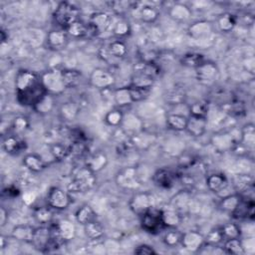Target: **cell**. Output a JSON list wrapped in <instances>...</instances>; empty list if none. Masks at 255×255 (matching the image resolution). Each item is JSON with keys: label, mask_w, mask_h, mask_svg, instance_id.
<instances>
[{"label": "cell", "mask_w": 255, "mask_h": 255, "mask_svg": "<svg viewBox=\"0 0 255 255\" xmlns=\"http://www.w3.org/2000/svg\"><path fill=\"white\" fill-rule=\"evenodd\" d=\"M16 100L24 107L34 108L48 92L42 83L41 76L29 70H20L15 78Z\"/></svg>", "instance_id": "cell-1"}, {"label": "cell", "mask_w": 255, "mask_h": 255, "mask_svg": "<svg viewBox=\"0 0 255 255\" xmlns=\"http://www.w3.org/2000/svg\"><path fill=\"white\" fill-rule=\"evenodd\" d=\"M96 182L97 177L95 172L87 165L79 166L73 170L67 190L70 193H85L91 190L96 185Z\"/></svg>", "instance_id": "cell-2"}, {"label": "cell", "mask_w": 255, "mask_h": 255, "mask_svg": "<svg viewBox=\"0 0 255 255\" xmlns=\"http://www.w3.org/2000/svg\"><path fill=\"white\" fill-rule=\"evenodd\" d=\"M81 10L70 2H60L53 13V18L61 29H68L72 24L81 20Z\"/></svg>", "instance_id": "cell-3"}, {"label": "cell", "mask_w": 255, "mask_h": 255, "mask_svg": "<svg viewBox=\"0 0 255 255\" xmlns=\"http://www.w3.org/2000/svg\"><path fill=\"white\" fill-rule=\"evenodd\" d=\"M116 182L120 188L128 191H137L141 186L138 171L134 166H126L119 170Z\"/></svg>", "instance_id": "cell-4"}, {"label": "cell", "mask_w": 255, "mask_h": 255, "mask_svg": "<svg viewBox=\"0 0 255 255\" xmlns=\"http://www.w3.org/2000/svg\"><path fill=\"white\" fill-rule=\"evenodd\" d=\"M154 201L152 193L148 191H134L128 201V206L135 215L140 217L143 213L154 207Z\"/></svg>", "instance_id": "cell-5"}, {"label": "cell", "mask_w": 255, "mask_h": 255, "mask_svg": "<svg viewBox=\"0 0 255 255\" xmlns=\"http://www.w3.org/2000/svg\"><path fill=\"white\" fill-rule=\"evenodd\" d=\"M140 226L143 231L149 234H157L165 229V226L162 222L160 209L152 207L143 213L140 216Z\"/></svg>", "instance_id": "cell-6"}, {"label": "cell", "mask_w": 255, "mask_h": 255, "mask_svg": "<svg viewBox=\"0 0 255 255\" xmlns=\"http://www.w3.org/2000/svg\"><path fill=\"white\" fill-rule=\"evenodd\" d=\"M90 34L99 37L112 27V17L103 11H97L90 15L87 22Z\"/></svg>", "instance_id": "cell-7"}, {"label": "cell", "mask_w": 255, "mask_h": 255, "mask_svg": "<svg viewBox=\"0 0 255 255\" xmlns=\"http://www.w3.org/2000/svg\"><path fill=\"white\" fill-rule=\"evenodd\" d=\"M195 77L199 84L205 87L213 86L219 77V69L214 62L204 61L195 69Z\"/></svg>", "instance_id": "cell-8"}, {"label": "cell", "mask_w": 255, "mask_h": 255, "mask_svg": "<svg viewBox=\"0 0 255 255\" xmlns=\"http://www.w3.org/2000/svg\"><path fill=\"white\" fill-rule=\"evenodd\" d=\"M73 202L71 193L59 186H53L47 194V203L54 210H65Z\"/></svg>", "instance_id": "cell-9"}, {"label": "cell", "mask_w": 255, "mask_h": 255, "mask_svg": "<svg viewBox=\"0 0 255 255\" xmlns=\"http://www.w3.org/2000/svg\"><path fill=\"white\" fill-rule=\"evenodd\" d=\"M130 12L134 13L136 19L146 24L154 23L160 14L159 9L155 5L145 2H134Z\"/></svg>", "instance_id": "cell-10"}, {"label": "cell", "mask_w": 255, "mask_h": 255, "mask_svg": "<svg viewBox=\"0 0 255 255\" xmlns=\"http://www.w3.org/2000/svg\"><path fill=\"white\" fill-rule=\"evenodd\" d=\"M90 84L98 90H109L115 84L114 75L103 68H96L90 75Z\"/></svg>", "instance_id": "cell-11"}, {"label": "cell", "mask_w": 255, "mask_h": 255, "mask_svg": "<svg viewBox=\"0 0 255 255\" xmlns=\"http://www.w3.org/2000/svg\"><path fill=\"white\" fill-rule=\"evenodd\" d=\"M127 54L128 47L121 39L111 41L101 49V56L106 62H109L111 59H123Z\"/></svg>", "instance_id": "cell-12"}, {"label": "cell", "mask_w": 255, "mask_h": 255, "mask_svg": "<svg viewBox=\"0 0 255 255\" xmlns=\"http://www.w3.org/2000/svg\"><path fill=\"white\" fill-rule=\"evenodd\" d=\"M41 80L47 92L51 95L60 93L66 89L63 84L61 71H47L41 76Z\"/></svg>", "instance_id": "cell-13"}, {"label": "cell", "mask_w": 255, "mask_h": 255, "mask_svg": "<svg viewBox=\"0 0 255 255\" xmlns=\"http://www.w3.org/2000/svg\"><path fill=\"white\" fill-rule=\"evenodd\" d=\"M52 232L49 225H40L35 228L31 244L41 252H47L48 246L52 240Z\"/></svg>", "instance_id": "cell-14"}, {"label": "cell", "mask_w": 255, "mask_h": 255, "mask_svg": "<svg viewBox=\"0 0 255 255\" xmlns=\"http://www.w3.org/2000/svg\"><path fill=\"white\" fill-rule=\"evenodd\" d=\"M204 243V235L197 230H188L182 232L180 245L190 251V252H198L201 246Z\"/></svg>", "instance_id": "cell-15"}, {"label": "cell", "mask_w": 255, "mask_h": 255, "mask_svg": "<svg viewBox=\"0 0 255 255\" xmlns=\"http://www.w3.org/2000/svg\"><path fill=\"white\" fill-rule=\"evenodd\" d=\"M69 42V35L64 29H53L49 31L46 38L47 46L50 50L60 51L63 50Z\"/></svg>", "instance_id": "cell-16"}, {"label": "cell", "mask_w": 255, "mask_h": 255, "mask_svg": "<svg viewBox=\"0 0 255 255\" xmlns=\"http://www.w3.org/2000/svg\"><path fill=\"white\" fill-rule=\"evenodd\" d=\"M151 178L153 183L157 187L163 188V189H169L174 185L177 179V175L170 169L158 168L154 171Z\"/></svg>", "instance_id": "cell-17"}, {"label": "cell", "mask_w": 255, "mask_h": 255, "mask_svg": "<svg viewBox=\"0 0 255 255\" xmlns=\"http://www.w3.org/2000/svg\"><path fill=\"white\" fill-rule=\"evenodd\" d=\"M205 183H206L207 188L215 194L222 193L229 186V180L226 177V175L223 173H219V172H215V173L206 175Z\"/></svg>", "instance_id": "cell-18"}, {"label": "cell", "mask_w": 255, "mask_h": 255, "mask_svg": "<svg viewBox=\"0 0 255 255\" xmlns=\"http://www.w3.org/2000/svg\"><path fill=\"white\" fill-rule=\"evenodd\" d=\"M254 180L253 177L249 174H237L232 179V185L235 189V192L240 194L242 197H251L249 192L253 191Z\"/></svg>", "instance_id": "cell-19"}, {"label": "cell", "mask_w": 255, "mask_h": 255, "mask_svg": "<svg viewBox=\"0 0 255 255\" xmlns=\"http://www.w3.org/2000/svg\"><path fill=\"white\" fill-rule=\"evenodd\" d=\"M208 119L207 118H198V117H187V124L185 130L194 137H199L203 135L207 130Z\"/></svg>", "instance_id": "cell-20"}, {"label": "cell", "mask_w": 255, "mask_h": 255, "mask_svg": "<svg viewBox=\"0 0 255 255\" xmlns=\"http://www.w3.org/2000/svg\"><path fill=\"white\" fill-rule=\"evenodd\" d=\"M162 222L165 228H177L182 221V214H180L171 205L160 209Z\"/></svg>", "instance_id": "cell-21"}, {"label": "cell", "mask_w": 255, "mask_h": 255, "mask_svg": "<svg viewBox=\"0 0 255 255\" xmlns=\"http://www.w3.org/2000/svg\"><path fill=\"white\" fill-rule=\"evenodd\" d=\"M212 30H213V26L209 21L198 20L193 22L188 27V34L191 38L198 40L211 34Z\"/></svg>", "instance_id": "cell-22"}, {"label": "cell", "mask_w": 255, "mask_h": 255, "mask_svg": "<svg viewBox=\"0 0 255 255\" xmlns=\"http://www.w3.org/2000/svg\"><path fill=\"white\" fill-rule=\"evenodd\" d=\"M3 148L9 154H19L27 148V143L18 135H9L3 141Z\"/></svg>", "instance_id": "cell-23"}, {"label": "cell", "mask_w": 255, "mask_h": 255, "mask_svg": "<svg viewBox=\"0 0 255 255\" xmlns=\"http://www.w3.org/2000/svg\"><path fill=\"white\" fill-rule=\"evenodd\" d=\"M108 164V156L105 152L98 150L87 157L85 165H87L93 172L98 173L103 170Z\"/></svg>", "instance_id": "cell-24"}, {"label": "cell", "mask_w": 255, "mask_h": 255, "mask_svg": "<svg viewBox=\"0 0 255 255\" xmlns=\"http://www.w3.org/2000/svg\"><path fill=\"white\" fill-rule=\"evenodd\" d=\"M23 165L31 172L39 173L46 168V163L41 155L31 152L27 153L23 157Z\"/></svg>", "instance_id": "cell-25"}, {"label": "cell", "mask_w": 255, "mask_h": 255, "mask_svg": "<svg viewBox=\"0 0 255 255\" xmlns=\"http://www.w3.org/2000/svg\"><path fill=\"white\" fill-rule=\"evenodd\" d=\"M237 21V16L230 12H224L220 14L216 19V26L220 32L229 33L235 28Z\"/></svg>", "instance_id": "cell-26"}, {"label": "cell", "mask_w": 255, "mask_h": 255, "mask_svg": "<svg viewBox=\"0 0 255 255\" xmlns=\"http://www.w3.org/2000/svg\"><path fill=\"white\" fill-rule=\"evenodd\" d=\"M239 143L248 151H253L255 144V127L252 123L246 124L241 128V138Z\"/></svg>", "instance_id": "cell-27"}, {"label": "cell", "mask_w": 255, "mask_h": 255, "mask_svg": "<svg viewBox=\"0 0 255 255\" xmlns=\"http://www.w3.org/2000/svg\"><path fill=\"white\" fill-rule=\"evenodd\" d=\"M86 237L91 241H99L105 235V228L97 219L84 225Z\"/></svg>", "instance_id": "cell-28"}, {"label": "cell", "mask_w": 255, "mask_h": 255, "mask_svg": "<svg viewBox=\"0 0 255 255\" xmlns=\"http://www.w3.org/2000/svg\"><path fill=\"white\" fill-rule=\"evenodd\" d=\"M35 228L27 224H19L13 227L11 231V236L19 241L25 243H31L33 239Z\"/></svg>", "instance_id": "cell-29"}, {"label": "cell", "mask_w": 255, "mask_h": 255, "mask_svg": "<svg viewBox=\"0 0 255 255\" xmlns=\"http://www.w3.org/2000/svg\"><path fill=\"white\" fill-rule=\"evenodd\" d=\"M169 16L176 21H186L191 16V9L186 4L177 2L169 7Z\"/></svg>", "instance_id": "cell-30"}, {"label": "cell", "mask_w": 255, "mask_h": 255, "mask_svg": "<svg viewBox=\"0 0 255 255\" xmlns=\"http://www.w3.org/2000/svg\"><path fill=\"white\" fill-rule=\"evenodd\" d=\"M53 208H51L49 205L46 206H39L34 209L33 216L37 223L40 225H50L54 218V212Z\"/></svg>", "instance_id": "cell-31"}, {"label": "cell", "mask_w": 255, "mask_h": 255, "mask_svg": "<svg viewBox=\"0 0 255 255\" xmlns=\"http://www.w3.org/2000/svg\"><path fill=\"white\" fill-rule=\"evenodd\" d=\"M190 190L183 189L177 192L170 200L169 205H171L173 208H175L180 214L183 215L184 210L187 208V205L189 203L190 199Z\"/></svg>", "instance_id": "cell-32"}, {"label": "cell", "mask_w": 255, "mask_h": 255, "mask_svg": "<svg viewBox=\"0 0 255 255\" xmlns=\"http://www.w3.org/2000/svg\"><path fill=\"white\" fill-rule=\"evenodd\" d=\"M75 218L78 223L84 226L85 224L97 219V213L91 205L83 204L77 209L75 213Z\"/></svg>", "instance_id": "cell-33"}, {"label": "cell", "mask_w": 255, "mask_h": 255, "mask_svg": "<svg viewBox=\"0 0 255 255\" xmlns=\"http://www.w3.org/2000/svg\"><path fill=\"white\" fill-rule=\"evenodd\" d=\"M61 74H62L63 84L66 89L76 88L77 86L80 85L82 80V74L80 71L67 69V70H62Z\"/></svg>", "instance_id": "cell-34"}, {"label": "cell", "mask_w": 255, "mask_h": 255, "mask_svg": "<svg viewBox=\"0 0 255 255\" xmlns=\"http://www.w3.org/2000/svg\"><path fill=\"white\" fill-rule=\"evenodd\" d=\"M222 249L225 254L231 255H243L246 253L244 244L240 238H231L225 239L223 241Z\"/></svg>", "instance_id": "cell-35"}, {"label": "cell", "mask_w": 255, "mask_h": 255, "mask_svg": "<svg viewBox=\"0 0 255 255\" xmlns=\"http://www.w3.org/2000/svg\"><path fill=\"white\" fill-rule=\"evenodd\" d=\"M241 200V195L234 192V193H230L227 194L225 196H223L219 202V208L225 212V213H229L231 215V213L236 209V207L238 206L239 202Z\"/></svg>", "instance_id": "cell-36"}, {"label": "cell", "mask_w": 255, "mask_h": 255, "mask_svg": "<svg viewBox=\"0 0 255 255\" xmlns=\"http://www.w3.org/2000/svg\"><path fill=\"white\" fill-rule=\"evenodd\" d=\"M166 126L175 131H182L185 130L186 124H187V117L176 114V113H171L166 116Z\"/></svg>", "instance_id": "cell-37"}, {"label": "cell", "mask_w": 255, "mask_h": 255, "mask_svg": "<svg viewBox=\"0 0 255 255\" xmlns=\"http://www.w3.org/2000/svg\"><path fill=\"white\" fill-rule=\"evenodd\" d=\"M205 61L204 56L197 52H189L180 58V64L187 68L196 69Z\"/></svg>", "instance_id": "cell-38"}, {"label": "cell", "mask_w": 255, "mask_h": 255, "mask_svg": "<svg viewBox=\"0 0 255 255\" xmlns=\"http://www.w3.org/2000/svg\"><path fill=\"white\" fill-rule=\"evenodd\" d=\"M113 98L115 103L117 104L118 107L123 108L128 105L133 104L130 98V94L128 91V87H122V88H118L113 92Z\"/></svg>", "instance_id": "cell-39"}, {"label": "cell", "mask_w": 255, "mask_h": 255, "mask_svg": "<svg viewBox=\"0 0 255 255\" xmlns=\"http://www.w3.org/2000/svg\"><path fill=\"white\" fill-rule=\"evenodd\" d=\"M112 32H113L114 36H116L118 39H121V38H125L130 34L131 27H130L129 22L126 18H120L119 20H117L114 23V25L112 27Z\"/></svg>", "instance_id": "cell-40"}, {"label": "cell", "mask_w": 255, "mask_h": 255, "mask_svg": "<svg viewBox=\"0 0 255 255\" xmlns=\"http://www.w3.org/2000/svg\"><path fill=\"white\" fill-rule=\"evenodd\" d=\"M50 152L56 160H62L72 152V148L69 144L57 141L50 145Z\"/></svg>", "instance_id": "cell-41"}, {"label": "cell", "mask_w": 255, "mask_h": 255, "mask_svg": "<svg viewBox=\"0 0 255 255\" xmlns=\"http://www.w3.org/2000/svg\"><path fill=\"white\" fill-rule=\"evenodd\" d=\"M66 32L69 36H72L73 38H84L91 35L88 24L84 23L82 20H79L72 24L68 29H66Z\"/></svg>", "instance_id": "cell-42"}, {"label": "cell", "mask_w": 255, "mask_h": 255, "mask_svg": "<svg viewBox=\"0 0 255 255\" xmlns=\"http://www.w3.org/2000/svg\"><path fill=\"white\" fill-rule=\"evenodd\" d=\"M164 98L169 105H180L185 100V93L180 88L172 87L165 92Z\"/></svg>", "instance_id": "cell-43"}, {"label": "cell", "mask_w": 255, "mask_h": 255, "mask_svg": "<svg viewBox=\"0 0 255 255\" xmlns=\"http://www.w3.org/2000/svg\"><path fill=\"white\" fill-rule=\"evenodd\" d=\"M124 113L120 109H113L105 116V123L112 128H120L124 122Z\"/></svg>", "instance_id": "cell-44"}, {"label": "cell", "mask_w": 255, "mask_h": 255, "mask_svg": "<svg viewBox=\"0 0 255 255\" xmlns=\"http://www.w3.org/2000/svg\"><path fill=\"white\" fill-rule=\"evenodd\" d=\"M182 237V232L177 228H167V231L164 232L162 241L168 247H175L180 244Z\"/></svg>", "instance_id": "cell-45"}, {"label": "cell", "mask_w": 255, "mask_h": 255, "mask_svg": "<svg viewBox=\"0 0 255 255\" xmlns=\"http://www.w3.org/2000/svg\"><path fill=\"white\" fill-rule=\"evenodd\" d=\"M54 95L51 94H47L45 97H43L33 108L36 112L40 113V114H48L52 111V109L54 108V104H55V100H54Z\"/></svg>", "instance_id": "cell-46"}, {"label": "cell", "mask_w": 255, "mask_h": 255, "mask_svg": "<svg viewBox=\"0 0 255 255\" xmlns=\"http://www.w3.org/2000/svg\"><path fill=\"white\" fill-rule=\"evenodd\" d=\"M208 104L204 101H196L189 106V116L198 118H207Z\"/></svg>", "instance_id": "cell-47"}, {"label": "cell", "mask_w": 255, "mask_h": 255, "mask_svg": "<svg viewBox=\"0 0 255 255\" xmlns=\"http://www.w3.org/2000/svg\"><path fill=\"white\" fill-rule=\"evenodd\" d=\"M220 228H221V232H222L224 240L241 237V229L237 223L228 222V223H225L224 225H222Z\"/></svg>", "instance_id": "cell-48"}, {"label": "cell", "mask_w": 255, "mask_h": 255, "mask_svg": "<svg viewBox=\"0 0 255 255\" xmlns=\"http://www.w3.org/2000/svg\"><path fill=\"white\" fill-rule=\"evenodd\" d=\"M223 241H224V238H223V235H222L220 227L211 229L207 233V235L204 236V243L209 244V245L217 246V245H219Z\"/></svg>", "instance_id": "cell-49"}, {"label": "cell", "mask_w": 255, "mask_h": 255, "mask_svg": "<svg viewBox=\"0 0 255 255\" xmlns=\"http://www.w3.org/2000/svg\"><path fill=\"white\" fill-rule=\"evenodd\" d=\"M134 2L130 1H114L110 2L111 9L117 14V15H124L128 11H131L132 6Z\"/></svg>", "instance_id": "cell-50"}, {"label": "cell", "mask_w": 255, "mask_h": 255, "mask_svg": "<svg viewBox=\"0 0 255 255\" xmlns=\"http://www.w3.org/2000/svg\"><path fill=\"white\" fill-rule=\"evenodd\" d=\"M128 91H129L132 103L141 102L149 96V92H150L149 89H142V88L133 87L130 85H128Z\"/></svg>", "instance_id": "cell-51"}, {"label": "cell", "mask_w": 255, "mask_h": 255, "mask_svg": "<svg viewBox=\"0 0 255 255\" xmlns=\"http://www.w3.org/2000/svg\"><path fill=\"white\" fill-rule=\"evenodd\" d=\"M60 112L63 116V118H65L68 121L73 120L74 118H76V116L79 113V108L78 106L73 103V102H67L64 103L60 109Z\"/></svg>", "instance_id": "cell-52"}, {"label": "cell", "mask_w": 255, "mask_h": 255, "mask_svg": "<svg viewBox=\"0 0 255 255\" xmlns=\"http://www.w3.org/2000/svg\"><path fill=\"white\" fill-rule=\"evenodd\" d=\"M57 226H58L60 235L62 236L63 239L68 240L74 236L75 228H74V225L72 224V222H70L68 220H64L62 222H58Z\"/></svg>", "instance_id": "cell-53"}, {"label": "cell", "mask_w": 255, "mask_h": 255, "mask_svg": "<svg viewBox=\"0 0 255 255\" xmlns=\"http://www.w3.org/2000/svg\"><path fill=\"white\" fill-rule=\"evenodd\" d=\"M12 128L16 133L24 132L29 128V121L27 118H25L23 116H19V117L15 118V120L13 121Z\"/></svg>", "instance_id": "cell-54"}, {"label": "cell", "mask_w": 255, "mask_h": 255, "mask_svg": "<svg viewBox=\"0 0 255 255\" xmlns=\"http://www.w3.org/2000/svg\"><path fill=\"white\" fill-rule=\"evenodd\" d=\"M133 253L137 255H152V254H156V251L152 246L148 244H140L134 248Z\"/></svg>", "instance_id": "cell-55"}, {"label": "cell", "mask_w": 255, "mask_h": 255, "mask_svg": "<svg viewBox=\"0 0 255 255\" xmlns=\"http://www.w3.org/2000/svg\"><path fill=\"white\" fill-rule=\"evenodd\" d=\"M20 192H21L20 189L16 185H10L3 189L2 194L8 198H15L20 195Z\"/></svg>", "instance_id": "cell-56"}, {"label": "cell", "mask_w": 255, "mask_h": 255, "mask_svg": "<svg viewBox=\"0 0 255 255\" xmlns=\"http://www.w3.org/2000/svg\"><path fill=\"white\" fill-rule=\"evenodd\" d=\"M8 220V211L4 208V206H1L0 209V225L4 226Z\"/></svg>", "instance_id": "cell-57"}]
</instances>
